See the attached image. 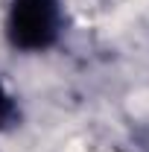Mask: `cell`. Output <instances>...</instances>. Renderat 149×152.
<instances>
[{
    "label": "cell",
    "mask_w": 149,
    "mask_h": 152,
    "mask_svg": "<svg viewBox=\"0 0 149 152\" xmlns=\"http://www.w3.org/2000/svg\"><path fill=\"white\" fill-rule=\"evenodd\" d=\"M15 26H18L20 41L41 44L53 29V3L50 0H20L18 12H15Z\"/></svg>",
    "instance_id": "1"
}]
</instances>
